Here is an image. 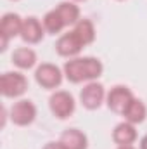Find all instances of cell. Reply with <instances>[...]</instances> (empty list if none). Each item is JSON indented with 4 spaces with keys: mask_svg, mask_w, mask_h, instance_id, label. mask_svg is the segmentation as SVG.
<instances>
[{
    "mask_svg": "<svg viewBox=\"0 0 147 149\" xmlns=\"http://www.w3.org/2000/svg\"><path fill=\"white\" fill-rule=\"evenodd\" d=\"M64 78L71 83H88L99 80L104 73V64L99 57L85 56V57H73L64 63Z\"/></svg>",
    "mask_w": 147,
    "mask_h": 149,
    "instance_id": "cell-1",
    "label": "cell"
},
{
    "mask_svg": "<svg viewBox=\"0 0 147 149\" xmlns=\"http://www.w3.org/2000/svg\"><path fill=\"white\" fill-rule=\"evenodd\" d=\"M28 87V78L21 71H5L0 76V92L7 99H21Z\"/></svg>",
    "mask_w": 147,
    "mask_h": 149,
    "instance_id": "cell-2",
    "label": "cell"
},
{
    "mask_svg": "<svg viewBox=\"0 0 147 149\" xmlns=\"http://www.w3.org/2000/svg\"><path fill=\"white\" fill-rule=\"evenodd\" d=\"M49 108L57 120H68L74 114L76 101L73 94L68 90H54L52 95L49 97Z\"/></svg>",
    "mask_w": 147,
    "mask_h": 149,
    "instance_id": "cell-3",
    "label": "cell"
},
{
    "mask_svg": "<svg viewBox=\"0 0 147 149\" xmlns=\"http://www.w3.org/2000/svg\"><path fill=\"white\" fill-rule=\"evenodd\" d=\"M64 80V71L54 63H42L35 68V81L45 90H55Z\"/></svg>",
    "mask_w": 147,
    "mask_h": 149,
    "instance_id": "cell-4",
    "label": "cell"
},
{
    "mask_svg": "<svg viewBox=\"0 0 147 149\" xmlns=\"http://www.w3.org/2000/svg\"><path fill=\"white\" fill-rule=\"evenodd\" d=\"M106 87L101 81H88L83 85V88L80 90V102L85 109L88 111H95L99 109L104 102H106Z\"/></svg>",
    "mask_w": 147,
    "mask_h": 149,
    "instance_id": "cell-5",
    "label": "cell"
},
{
    "mask_svg": "<svg viewBox=\"0 0 147 149\" xmlns=\"http://www.w3.org/2000/svg\"><path fill=\"white\" fill-rule=\"evenodd\" d=\"M23 19L17 12H5L0 19V50L5 52L9 42L16 37H21Z\"/></svg>",
    "mask_w": 147,
    "mask_h": 149,
    "instance_id": "cell-6",
    "label": "cell"
},
{
    "mask_svg": "<svg viewBox=\"0 0 147 149\" xmlns=\"http://www.w3.org/2000/svg\"><path fill=\"white\" fill-rule=\"evenodd\" d=\"M10 121L16 127H30L37 120V106L30 99H19L12 104L9 113Z\"/></svg>",
    "mask_w": 147,
    "mask_h": 149,
    "instance_id": "cell-7",
    "label": "cell"
},
{
    "mask_svg": "<svg viewBox=\"0 0 147 149\" xmlns=\"http://www.w3.org/2000/svg\"><path fill=\"white\" fill-rule=\"evenodd\" d=\"M133 97H135L133 92L126 85H114L106 95V106L116 114H123Z\"/></svg>",
    "mask_w": 147,
    "mask_h": 149,
    "instance_id": "cell-8",
    "label": "cell"
},
{
    "mask_svg": "<svg viewBox=\"0 0 147 149\" xmlns=\"http://www.w3.org/2000/svg\"><path fill=\"white\" fill-rule=\"evenodd\" d=\"M83 43L81 40L78 38V35L74 33L73 30H69L68 33H62L61 37L57 38L55 42V52L61 56V57H68V59H73L78 57L80 52L83 50Z\"/></svg>",
    "mask_w": 147,
    "mask_h": 149,
    "instance_id": "cell-9",
    "label": "cell"
},
{
    "mask_svg": "<svg viewBox=\"0 0 147 149\" xmlns=\"http://www.w3.org/2000/svg\"><path fill=\"white\" fill-rule=\"evenodd\" d=\"M45 28H43V23L35 17V16H28L23 19V28H21V38L24 43L28 45H37L40 43L43 37H45Z\"/></svg>",
    "mask_w": 147,
    "mask_h": 149,
    "instance_id": "cell-10",
    "label": "cell"
},
{
    "mask_svg": "<svg viewBox=\"0 0 147 149\" xmlns=\"http://www.w3.org/2000/svg\"><path fill=\"white\" fill-rule=\"evenodd\" d=\"M137 137V128L130 121H121L112 130V142L116 146H133Z\"/></svg>",
    "mask_w": 147,
    "mask_h": 149,
    "instance_id": "cell-11",
    "label": "cell"
},
{
    "mask_svg": "<svg viewBox=\"0 0 147 149\" xmlns=\"http://www.w3.org/2000/svg\"><path fill=\"white\" fill-rule=\"evenodd\" d=\"M37 61H38L37 52L31 47H17L12 52V64L21 71L33 70L37 66Z\"/></svg>",
    "mask_w": 147,
    "mask_h": 149,
    "instance_id": "cell-12",
    "label": "cell"
},
{
    "mask_svg": "<svg viewBox=\"0 0 147 149\" xmlns=\"http://www.w3.org/2000/svg\"><path fill=\"white\" fill-rule=\"evenodd\" d=\"M68 149H88V137L80 128H68L59 139Z\"/></svg>",
    "mask_w": 147,
    "mask_h": 149,
    "instance_id": "cell-13",
    "label": "cell"
},
{
    "mask_svg": "<svg viewBox=\"0 0 147 149\" xmlns=\"http://www.w3.org/2000/svg\"><path fill=\"white\" fill-rule=\"evenodd\" d=\"M121 116L125 118V121H130V123H133V125H139V123L146 121V118H147V106L144 104V101H140V99L133 97V99H132V102L126 106V109L123 111Z\"/></svg>",
    "mask_w": 147,
    "mask_h": 149,
    "instance_id": "cell-14",
    "label": "cell"
},
{
    "mask_svg": "<svg viewBox=\"0 0 147 149\" xmlns=\"http://www.w3.org/2000/svg\"><path fill=\"white\" fill-rule=\"evenodd\" d=\"M55 10L59 12V16L62 17L66 28L68 26H74L80 19H81V12H80V7L76 5V2H71V0H64L61 3H57Z\"/></svg>",
    "mask_w": 147,
    "mask_h": 149,
    "instance_id": "cell-15",
    "label": "cell"
},
{
    "mask_svg": "<svg viewBox=\"0 0 147 149\" xmlns=\"http://www.w3.org/2000/svg\"><path fill=\"white\" fill-rule=\"evenodd\" d=\"M73 31L78 35V38L81 40V43H83L85 47L95 42V35H97V31H95V24H94L90 19H87V17H81V19L74 24Z\"/></svg>",
    "mask_w": 147,
    "mask_h": 149,
    "instance_id": "cell-16",
    "label": "cell"
},
{
    "mask_svg": "<svg viewBox=\"0 0 147 149\" xmlns=\"http://www.w3.org/2000/svg\"><path fill=\"white\" fill-rule=\"evenodd\" d=\"M42 23H43L45 31H47V33H50V35H59V33L66 28V24H64L62 17L59 16V12H57L55 9H52V10L45 12V16L42 17Z\"/></svg>",
    "mask_w": 147,
    "mask_h": 149,
    "instance_id": "cell-17",
    "label": "cell"
},
{
    "mask_svg": "<svg viewBox=\"0 0 147 149\" xmlns=\"http://www.w3.org/2000/svg\"><path fill=\"white\" fill-rule=\"evenodd\" d=\"M43 149H68L61 141H50V142H47L45 146H43Z\"/></svg>",
    "mask_w": 147,
    "mask_h": 149,
    "instance_id": "cell-18",
    "label": "cell"
},
{
    "mask_svg": "<svg viewBox=\"0 0 147 149\" xmlns=\"http://www.w3.org/2000/svg\"><path fill=\"white\" fill-rule=\"evenodd\" d=\"M140 149H147V135L142 137V141H140Z\"/></svg>",
    "mask_w": 147,
    "mask_h": 149,
    "instance_id": "cell-19",
    "label": "cell"
},
{
    "mask_svg": "<svg viewBox=\"0 0 147 149\" xmlns=\"http://www.w3.org/2000/svg\"><path fill=\"white\" fill-rule=\"evenodd\" d=\"M116 149H135L133 146H116Z\"/></svg>",
    "mask_w": 147,
    "mask_h": 149,
    "instance_id": "cell-20",
    "label": "cell"
},
{
    "mask_svg": "<svg viewBox=\"0 0 147 149\" xmlns=\"http://www.w3.org/2000/svg\"><path fill=\"white\" fill-rule=\"evenodd\" d=\"M71 2H76V3H80V2H87V0H71Z\"/></svg>",
    "mask_w": 147,
    "mask_h": 149,
    "instance_id": "cell-21",
    "label": "cell"
},
{
    "mask_svg": "<svg viewBox=\"0 0 147 149\" xmlns=\"http://www.w3.org/2000/svg\"><path fill=\"white\" fill-rule=\"evenodd\" d=\"M10 2H19V0H10Z\"/></svg>",
    "mask_w": 147,
    "mask_h": 149,
    "instance_id": "cell-22",
    "label": "cell"
},
{
    "mask_svg": "<svg viewBox=\"0 0 147 149\" xmlns=\"http://www.w3.org/2000/svg\"><path fill=\"white\" fill-rule=\"evenodd\" d=\"M118 2H123V0H118Z\"/></svg>",
    "mask_w": 147,
    "mask_h": 149,
    "instance_id": "cell-23",
    "label": "cell"
}]
</instances>
